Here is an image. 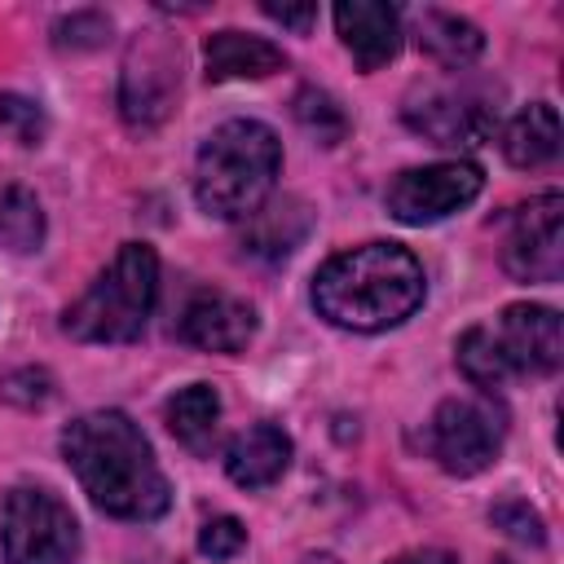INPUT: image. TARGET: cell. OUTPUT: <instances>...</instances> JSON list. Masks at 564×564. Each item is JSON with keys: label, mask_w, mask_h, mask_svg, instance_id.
I'll use <instances>...</instances> for the list:
<instances>
[{"label": "cell", "mask_w": 564, "mask_h": 564, "mask_svg": "<svg viewBox=\"0 0 564 564\" xmlns=\"http://www.w3.org/2000/svg\"><path fill=\"white\" fill-rule=\"evenodd\" d=\"M62 454L79 476L84 494L119 520H159L172 502L167 476L154 463L141 427L119 410L79 414L62 432Z\"/></svg>", "instance_id": "6da1fadb"}, {"label": "cell", "mask_w": 564, "mask_h": 564, "mask_svg": "<svg viewBox=\"0 0 564 564\" xmlns=\"http://www.w3.org/2000/svg\"><path fill=\"white\" fill-rule=\"evenodd\" d=\"M423 264L397 242H366L330 256L313 278V304L330 326L388 330L423 304Z\"/></svg>", "instance_id": "7a4b0ae2"}, {"label": "cell", "mask_w": 564, "mask_h": 564, "mask_svg": "<svg viewBox=\"0 0 564 564\" xmlns=\"http://www.w3.org/2000/svg\"><path fill=\"white\" fill-rule=\"evenodd\" d=\"M282 167V145L260 119H229L203 145L194 163V198L216 220H247L269 203Z\"/></svg>", "instance_id": "3957f363"}, {"label": "cell", "mask_w": 564, "mask_h": 564, "mask_svg": "<svg viewBox=\"0 0 564 564\" xmlns=\"http://www.w3.org/2000/svg\"><path fill=\"white\" fill-rule=\"evenodd\" d=\"M564 361V326L546 304H511L494 326L458 339V370L471 388L498 392L520 375H555Z\"/></svg>", "instance_id": "277c9868"}, {"label": "cell", "mask_w": 564, "mask_h": 564, "mask_svg": "<svg viewBox=\"0 0 564 564\" xmlns=\"http://www.w3.org/2000/svg\"><path fill=\"white\" fill-rule=\"evenodd\" d=\"M159 300V256L145 242H123L101 278L66 308V335L84 344H132Z\"/></svg>", "instance_id": "5b68a950"}, {"label": "cell", "mask_w": 564, "mask_h": 564, "mask_svg": "<svg viewBox=\"0 0 564 564\" xmlns=\"http://www.w3.org/2000/svg\"><path fill=\"white\" fill-rule=\"evenodd\" d=\"M0 551L4 564H75L79 524L57 494L18 485L0 502Z\"/></svg>", "instance_id": "8992f818"}, {"label": "cell", "mask_w": 564, "mask_h": 564, "mask_svg": "<svg viewBox=\"0 0 564 564\" xmlns=\"http://www.w3.org/2000/svg\"><path fill=\"white\" fill-rule=\"evenodd\" d=\"M502 436H507V419L489 397H449L427 419L423 449L449 476H476L498 458Z\"/></svg>", "instance_id": "52a82bcc"}, {"label": "cell", "mask_w": 564, "mask_h": 564, "mask_svg": "<svg viewBox=\"0 0 564 564\" xmlns=\"http://www.w3.org/2000/svg\"><path fill=\"white\" fill-rule=\"evenodd\" d=\"M405 123L432 145H480L498 123V106L480 84H432L405 101Z\"/></svg>", "instance_id": "ba28073f"}, {"label": "cell", "mask_w": 564, "mask_h": 564, "mask_svg": "<svg viewBox=\"0 0 564 564\" xmlns=\"http://www.w3.org/2000/svg\"><path fill=\"white\" fill-rule=\"evenodd\" d=\"M502 269L516 282H560L564 273V198L538 194L507 216Z\"/></svg>", "instance_id": "9c48e42d"}, {"label": "cell", "mask_w": 564, "mask_h": 564, "mask_svg": "<svg viewBox=\"0 0 564 564\" xmlns=\"http://www.w3.org/2000/svg\"><path fill=\"white\" fill-rule=\"evenodd\" d=\"M176 88H181L176 44L163 35L137 40L128 62H123V84H119V110H123L128 128H137V132L159 128L176 101Z\"/></svg>", "instance_id": "30bf717a"}, {"label": "cell", "mask_w": 564, "mask_h": 564, "mask_svg": "<svg viewBox=\"0 0 564 564\" xmlns=\"http://www.w3.org/2000/svg\"><path fill=\"white\" fill-rule=\"evenodd\" d=\"M485 185V172L476 163H427V167H410L388 185V212L401 225H432L445 220L449 212L467 207Z\"/></svg>", "instance_id": "8fae6325"}, {"label": "cell", "mask_w": 564, "mask_h": 564, "mask_svg": "<svg viewBox=\"0 0 564 564\" xmlns=\"http://www.w3.org/2000/svg\"><path fill=\"white\" fill-rule=\"evenodd\" d=\"M176 335L203 352H242L256 335V308L225 291H203L181 308Z\"/></svg>", "instance_id": "7c38bea8"}, {"label": "cell", "mask_w": 564, "mask_h": 564, "mask_svg": "<svg viewBox=\"0 0 564 564\" xmlns=\"http://www.w3.org/2000/svg\"><path fill=\"white\" fill-rule=\"evenodd\" d=\"M335 31L361 70H379L401 53V18L379 0H339Z\"/></svg>", "instance_id": "4fadbf2b"}, {"label": "cell", "mask_w": 564, "mask_h": 564, "mask_svg": "<svg viewBox=\"0 0 564 564\" xmlns=\"http://www.w3.org/2000/svg\"><path fill=\"white\" fill-rule=\"evenodd\" d=\"M291 463V436L273 423H256L247 432H238L225 445V471L234 485L242 489H264L273 485Z\"/></svg>", "instance_id": "5bb4252c"}, {"label": "cell", "mask_w": 564, "mask_h": 564, "mask_svg": "<svg viewBox=\"0 0 564 564\" xmlns=\"http://www.w3.org/2000/svg\"><path fill=\"white\" fill-rule=\"evenodd\" d=\"M203 62H207V79L225 84V79H264L286 66V53L260 35L216 31L203 44Z\"/></svg>", "instance_id": "9a60e30c"}, {"label": "cell", "mask_w": 564, "mask_h": 564, "mask_svg": "<svg viewBox=\"0 0 564 564\" xmlns=\"http://www.w3.org/2000/svg\"><path fill=\"white\" fill-rule=\"evenodd\" d=\"M308 229H313L308 203H300V198H269L264 207H256L247 216L242 247L251 256H260V260H282V256H291L304 242Z\"/></svg>", "instance_id": "2e32d148"}, {"label": "cell", "mask_w": 564, "mask_h": 564, "mask_svg": "<svg viewBox=\"0 0 564 564\" xmlns=\"http://www.w3.org/2000/svg\"><path fill=\"white\" fill-rule=\"evenodd\" d=\"M502 154L511 167H542L560 154V115L551 101L524 106L507 128H502Z\"/></svg>", "instance_id": "e0dca14e"}, {"label": "cell", "mask_w": 564, "mask_h": 564, "mask_svg": "<svg viewBox=\"0 0 564 564\" xmlns=\"http://www.w3.org/2000/svg\"><path fill=\"white\" fill-rule=\"evenodd\" d=\"M163 419H167V432H172L189 454H212V445H216V423H220V397H216L212 383H189V388H181V392L167 401Z\"/></svg>", "instance_id": "ac0fdd59"}, {"label": "cell", "mask_w": 564, "mask_h": 564, "mask_svg": "<svg viewBox=\"0 0 564 564\" xmlns=\"http://www.w3.org/2000/svg\"><path fill=\"white\" fill-rule=\"evenodd\" d=\"M419 48H423L427 57H436L441 66L463 70V66H471V62L480 57L485 35H480L467 18H458V13L423 9V13H419Z\"/></svg>", "instance_id": "d6986e66"}, {"label": "cell", "mask_w": 564, "mask_h": 564, "mask_svg": "<svg viewBox=\"0 0 564 564\" xmlns=\"http://www.w3.org/2000/svg\"><path fill=\"white\" fill-rule=\"evenodd\" d=\"M40 242H44V212H40L35 194L22 185H9L0 194V247L26 256Z\"/></svg>", "instance_id": "ffe728a7"}, {"label": "cell", "mask_w": 564, "mask_h": 564, "mask_svg": "<svg viewBox=\"0 0 564 564\" xmlns=\"http://www.w3.org/2000/svg\"><path fill=\"white\" fill-rule=\"evenodd\" d=\"M295 119H300V128H304L308 137H317L322 145H335V141H344V132H348V115H344L339 101H335L330 93H322V88H300V93H295Z\"/></svg>", "instance_id": "44dd1931"}, {"label": "cell", "mask_w": 564, "mask_h": 564, "mask_svg": "<svg viewBox=\"0 0 564 564\" xmlns=\"http://www.w3.org/2000/svg\"><path fill=\"white\" fill-rule=\"evenodd\" d=\"M0 128H4L18 145H40V137H44V110H40L31 97L0 93Z\"/></svg>", "instance_id": "7402d4cb"}, {"label": "cell", "mask_w": 564, "mask_h": 564, "mask_svg": "<svg viewBox=\"0 0 564 564\" xmlns=\"http://www.w3.org/2000/svg\"><path fill=\"white\" fill-rule=\"evenodd\" d=\"M489 520L502 529V533H511L516 542H524V546H542V516L529 507V502H520V498H511V502H498L494 511H489Z\"/></svg>", "instance_id": "603a6c76"}, {"label": "cell", "mask_w": 564, "mask_h": 564, "mask_svg": "<svg viewBox=\"0 0 564 564\" xmlns=\"http://www.w3.org/2000/svg\"><path fill=\"white\" fill-rule=\"evenodd\" d=\"M242 546H247V529H242V520H234V516H216V520H207L203 533H198V551H203L207 560H234Z\"/></svg>", "instance_id": "cb8c5ba5"}, {"label": "cell", "mask_w": 564, "mask_h": 564, "mask_svg": "<svg viewBox=\"0 0 564 564\" xmlns=\"http://www.w3.org/2000/svg\"><path fill=\"white\" fill-rule=\"evenodd\" d=\"M53 31H57L62 48H97L110 35V18H101V13H70Z\"/></svg>", "instance_id": "d4e9b609"}, {"label": "cell", "mask_w": 564, "mask_h": 564, "mask_svg": "<svg viewBox=\"0 0 564 564\" xmlns=\"http://www.w3.org/2000/svg\"><path fill=\"white\" fill-rule=\"evenodd\" d=\"M260 9H264V18L291 26V31H300V35L317 22V4H260Z\"/></svg>", "instance_id": "484cf974"}, {"label": "cell", "mask_w": 564, "mask_h": 564, "mask_svg": "<svg viewBox=\"0 0 564 564\" xmlns=\"http://www.w3.org/2000/svg\"><path fill=\"white\" fill-rule=\"evenodd\" d=\"M388 564H458L449 551H405V555H397V560H388Z\"/></svg>", "instance_id": "4316f807"}]
</instances>
